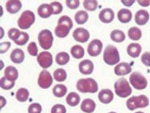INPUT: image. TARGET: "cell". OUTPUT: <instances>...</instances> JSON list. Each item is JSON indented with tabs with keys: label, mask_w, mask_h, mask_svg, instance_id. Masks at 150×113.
I'll list each match as a JSON object with an SVG mask.
<instances>
[{
	"label": "cell",
	"mask_w": 150,
	"mask_h": 113,
	"mask_svg": "<svg viewBox=\"0 0 150 113\" xmlns=\"http://www.w3.org/2000/svg\"><path fill=\"white\" fill-rule=\"evenodd\" d=\"M125 34L121 29H114L110 33V38L112 41L117 43H121L125 40Z\"/></svg>",
	"instance_id": "obj_26"
},
{
	"label": "cell",
	"mask_w": 150,
	"mask_h": 113,
	"mask_svg": "<svg viewBox=\"0 0 150 113\" xmlns=\"http://www.w3.org/2000/svg\"><path fill=\"white\" fill-rule=\"evenodd\" d=\"M0 29H1V35H0V38L2 39V38H3V36H4V30H3V28H2V27L0 28Z\"/></svg>",
	"instance_id": "obj_49"
},
{
	"label": "cell",
	"mask_w": 150,
	"mask_h": 113,
	"mask_svg": "<svg viewBox=\"0 0 150 113\" xmlns=\"http://www.w3.org/2000/svg\"><path fill=\"white\" fill-rule=\"evenodd\" d=\"M78 69L80 73L83 75H90L92 74L94 69V65L89 59H86L81 61L78 64Z\"/></svg>",
	"instance_id": "obj_12"
},
{
	"label": "cell",
	"mask_w": 150,
	"mask_h": 113,
	"mask_svg": "<svg viewBox=\"0 0 150 113\" xmlns=\"http://www.w3.org/2000/svg\"><path fill=\"white\" fill-rule=\"evenodd\" d=\"M51 113H67V108L64 105L57 104L51 108Z\"/></svg>",
	"instance_id": "obj_42"
},
{
	"label": "cell",
	"mask_w": 150,
	"mask_h": 113,
	"mask_svg": "<svg viewBox=\"0 0 150 113\" xmlns=\"http://www.w3.org/2000/svg\"><path fill=\"white\" fill-rule=\"evenodd\" d=\"M50 6L53 9V15H59L63 10V6L62 5V3H60L59 2H57V1L52 2L50 3Z\"/></svg>",
	"instance_id": "obj_38"
},
{
	"label": "cell",
	"mask_w": 150,
	"mask_h": 113,
	"mask_svg": "<svg viewBox=\"0 0 150 113\" xmlns=\"http://www.w3.org/2000/svg\"><path fill=\"white\" fill-rule=\"evenodd\" d=\"M149 105V98L145 95H140L137 96H132L126 101L127 108L130 111H134L137 108L146 107Z\"/></svg>",
	"instance_id": "obj_4"
},
{
	"label": "cell",
	"mask_w": 150,
	"mask_h": 113,
	"mask_svg": "<svg viewBox=\"0 0 150 113\" xmlns=\"http://www.w3.org/2000/svg\"><path fill=\"white\" fill-rule=\"evenodd\" d=\"M88 19H89V15L86 11H78L74 15V20L76 23L78 25H83L86 22Z\"/></svg>",
	"instance_id": "obj_27"
},
{
	"label": "cell",
	"mask_w": 150,
	"mask_h": 113,
	"mask_svg": "<svg viewBox=\"0 0 150 113\" xmlns=\"http://www.w3.org/2000/svg\"><path fill=\"white\" fill-rule=\"evenodd\" d=\"M38 14L42 18H48L53 15V9L50 4H42L38 8Z\"/></svg>",
	"instance_id": "obj_21"
},
{
	"label": "cell",
	"mask_w": 150,
	"mask_h": 113,
	"mask_svg": "<svg viewBox=\"0 0 150 113\" xmlns=\"http://www.w3.org/2000/svg\"><path fill=\"white\" fill-rule=\"evenodd\" d=\"M4 77H6V78L11 80L12 81H15L18 77V71L14 66H7L4 70Z\"/></svg>",
	"instance_id": "obj_25"
},
{
	"label": "cell",
	"mask_w": 150,
	"mask_h": 113,
	"mask_svg": "<svg viewBox=\"0 0 150 113\" xmlns=\"http://www.w3.org/2000/svg\"><path fill=\"white\" fill-rule=\"evenodd\" d=\"M11 46V43L9 41H4L0 43V53L3 54L8 51V49Z\"/></svg>",
	"instance_id": "obj_44"
},
{
	"label": "cell",
	"mask_w": 150,
	"mask_h": 113,
	"mask_svg": "<svg viewBox=\"0 0 150 113\" xmlns=\"http://www.w3.org/2000/svg\"><path fill=\"white\" fill-rule=\"evenodd\" d=\"M81 100V97L78 95L77 93H69L67 95V98H66V102L67 104L70 107H76L79 105Z\"/></svg>",
	"instance_id": "obj_24"
},
{
	"label": "cell",
	"mask_w": 150,
	"mask_h": 113,
	"mask_svg": "<svg viewBox=\"0 0 150 113\" xmlns=\"http://www.w3.org/2000/svg\"><path fill=\"white\" fill-rule=\"evenodd\" d=\"M132 72V67L127 62H121L115 66L114 73L117 76H125Z\"/></svg>",
	"instance_id": "obj_15"
},
{
	"label": "cell",
	"mask_w": 150,
	"mask_h": 113,
	"mask_svg": "<svg viewBox=\"0 0 150 113\" xmlns=\"http://www.w3.org/2000/svg\"><path fill=\"white\" fill-rule=\"evenodd\" d=\"M37 61L42 69H48L53 64V56L48 51L41 52L37 56Z\"/></svg>",
	"instance_id": "obj_9"
},
{
	"label": "cell",
	"mask_w": 150,
	"mask_h": 113,
	"mask_svg": "<svg viewBox=\"0 0 150 113\" xmlns=\"http://www.w3.org/2000/svg\"><path fill=\"white\" fill-rule=\"evenodd\" d=\"M52 92L54 96L58 98H61V97L66 96V94L67 93V88L64 84H56L54 87L53 88Z\"/></svg>",
	"instance_id": "obj_29"
},
{
	"label": "cell",
	"mask_w": 150,
	"mask_h": 113,
	"mask_svg": "<svg viewBox=\"0 0 150 113\" xmlns=\"http://www.w3.org/2000/svg\"><path fill=\"white\" fill-rule=\"evenodd\" d=\"M96 103L92 99L87 98L82 100L81 104V110L86 113H93L95 111Z\"/></svg>",
	"instance_id": "obj_20"
},
{
	"label": "cell",
	"mask_w": 150,
	"mask_h": 113,
	"mask_svg": "<svg viewBox=\"0 0 150 113\" xmlns=\"http://www.w3.org/2000/svg\"><path fill=\"white\" fill-rule=\"evenodd\" d=\"M22 8V3L19 0H9L6 3V11L10 14H16Z\"/></svg>",
	"instance_id": "obj_17"
},
{
	"label": "cell",
	"mask_w": 150,
	"mask_h": 113,
	"mask_svg": "<svg viewBox=\"0 0 150 113\" xmlns=\"http://www.w3.org/2000/svg\"><path fill=\"white\" fill-rule=\"evenodd\" d=\"M70 28L68 27L66 25H62V24H58V26L55 27L54 34L55 35L60 38H64L68 36L70 31Z\"/></svg>",
	"instance_id": "obj_23"
},
{
	"label": "cell",
	"mask_w": 150,
	"mask_h": 113,
	"mask_svg": "<svg viewBox=\"0 0 150 113\" xmlns=\"http://www.w3.org/2000/svg\"><path fill=\"white\" fill-rule=\"evenodd\" d=\"M128 36L131 40L139 41L142 37V32L139 28L133 26L128 30Z\"/></svg>",
	"instance_id": "obj_31"
},
{
	"label": "cell",
	"mask_w": 150,
	"mask_h": 113,
	"mask_svg": "<svg viewBox=\"0 0 150 113\" xmlns=\"http://www.w3.org/2000/svg\"><path fill=\"white\" fill-rule=\"evenodd\" d=\"M27 51L29 53V54L32 57H35L38 56V49L37 45L35 42L32 41L30 43H29L28 46H27Z\"/></svg>",
	"instance_id": "obj_39"
},
{
	"label": "cell",
	"mask_w": 150,
	"mask_h": 113,
	"mask_svg": "<svg viewBox=\"0 0 150 113\" xmlns=\"http://www.w3.org/2000/svg\"><path fill=\"white\" fill-rule=\"evenodd\" d=\"M55 61L59 65H65L69 61V55L67 52H60L55 57Z\"/></svg>",
	"instance_id": "obj_32"
},
{
	"label": "cell",
	"mask_w": 150,
	"mask_h": 113,
	"mask_svg": "<svg viewBox=\"0 0 150 113\" xmlns=\"http://www.w3.org/2000/svg\"><path fill=\"white\" fill-rule=\"evenodd\" d=\"M70 53L73 56V58L75 59H80L83 58L85 55V49L80 45H75L71 47Z\"/></svg>",
	"instance_id": "obj_28"
},
{
	"label": "cell",
	"mask_w": 150,
	"mask_h": 113,
	"mask_svg": "<svg viewBox=\"0 0 150 113\" xmlns=\"http://www.w3.org/2000/svg\"><path fill=\"white\" fill-rule=\"evenodd\" d=\"M135 113H144L143 112H135Z\"/></svg>",
	"instance_id": "obj_50"
},
{
	"label": "cell",
	"mask_w": 150,
	"mask_h": 113,
	"mask_svg": "<svg viewBox=\"0 0 150 113\" xmlns=\"http://www.w3.org/2000/svg\"><path fill=\"white\" fill-rule=\"evenodd\" d=\"M21 32L20 30H18L16 28H11V29H9L8 31V38L10 39H11L12 41H15L16 39H17L18 37H19V35H20Z\"/></svg>",
	"instance_id": "obj_41"
},
{
	"label": "cell",
	"mask_w": 150,
	"mask_h": 113,
	"mask_svg": "<svg viewBox=\"0 0 150 113\" xmlns=\"http://www.w3.org/2000/svg\"><path fill=\"white\" fill-rule=\"evenodd\" d=\"M6 104V99L4 98L3 96H0V108L2 109L3 107H5V105Z\"/></svg>",
	"instance_id": "obj_48"
},
{
	"label": "cell",
	"mask_w": 150,
	"mask_h": 113,
	"mask_svg": "<svg viewBox=\"0 0 150 113\" xmlns=\"http://www.w3.org/2000/svg\"><path fill=\"white\" fill-rule=\"evenodd\" d=\"M115 93L121 98H126L132 93V88L129 81L124 77L118 79L114 84Z\"/></svg>",
	"instance_id": "obj_3"
},
{
	"label": "cell",
	"mask_w": 150,
	"mask_h": 113,
	"mask_svg": "<svg viewBox=\"0 0 150 113\" xmlns=\"http://www.w3.org/2000/svg\"><path fill=\"white\" fill-rule=\"evenodd\" d=\"M15 84V81H12L6 78V77H3L0 79V87L3 90H11L14 88Z\"/></svg>",
	"instance_id": "obj_34"
},
{
	"label": "cell",
	"mask_w": 150,
	"mask_h": 113,
	"mask_svg": "<svg viewBox=\"0 0 150 113\" xmlns=\"http://www.w3.org/2000/svg\"><path fill=\"white\" fill-rule=\"evenodd\" d=\"M131 85L137 90H143L147 88L148 81L143 74L139 72H133L129 77Z\"/></svg>",
	"instance_id": "obj_6"
},
{
	"label": "cell",
	"mask_w": 150,
	"mask_h": 113,
	"mask_svg": "<svg viewBox=\"0 0 150 113\" xmlns=\"http://www.w3.org/2000/svg\"><path fill=\"white\" fill-rule=\"evenodd\" d=\"M90 32L86 29L82 28V27H78L77 29H75L73 33L74 39L80 43H86L90 39Z\"/></svg>",
	"instance_id": "obj_11"
},
{
	"label": "cell",
	"mask_w": 150,
	"mask_h": 113,
	"mask_svg": "<svg viewBox=\"0 0 150 113\" xmlns=\"http://www.w3.org/2000/svg\"><path fill=\"white\" fill-rule=\"evenodd\" d=\"M98 97V100L102 104L108 105L112 101V100L114 98V94L112 93V90L105 88V89H102L99 92Z\"/></svg>",
	"instance_id": "obj_14"
},
{
	"label": "cell",
	"mask_w": 150,
	"mask_h": 113,
	"mask_svg": "<svg viewBox=\"0 0 150 113\" xmlns=\"http://www.w3.org/2000/svg\"><path fill=\"white\" fill-rule=\"evenodd\" d=\"M76 88L81 93H96L98 91V84L93 78H82L78 80Z\"/></svg>",
	"instance_id": "obj_1"
},
{
	"label": "cell",
	"mask_w": 150,
	"mask_h": 113,
	"mask_svg": "<svg viewBox=\"0 0 150 113\" xmlns=\"http://www.w3.org/2000/svg\"><path fill=\"white\" fill-rule=\"evenodd\" d=\"M137 3H139L140 6L147 7L150 5V0H139V1H137Z\"/></svg>",
	"instance_id": "obj_46"
},
{
	"label": "cell",
	"mask_w": 150,
	"mask_h": 113,
	"mask_svg": "<svg viewBox=\"0 0 150 113\" xmlns=\"http://www.w3.org/2000/svg\"><path fill=\"white\" fill-rule=\"evenodd\" d=\"M10 58L12 62L15 64H20L23 62L25 59V53L23 52V49H15L11 53Z\"/></svg>",
	"instance_id": "obj_22"
},
{
	"label": "cell",
	"mask_w": 150,
	"mask_h": 113,
	"mask_svg": "<svg viewBox=\"0 0 150 113\" xmlns=\"http://www.w3.org/2000/svg\"><path fill=\"white\" fill-rule=\"evenodd\" d=\"M58 24H62V25H66L68 27H69L70 29L73 28V21L72 19L67 16V15H63L61 18H59V19L58 21Z\"/></svg>",
	"instance_id": "obj_37"
},
{
	"label": "cell",
	"mask_w": 150,
	"mask_h": 113,
	"mask_svg": "<svg viewBox=\"0 0 150 113\" xmlns=\"http://www.w3.org/2000/svg\"><path fill=\"white\" fill-rule=\"evenodd\" d=\"M102 49H103L102 41L99 39H93L89 44L87 48V52L91 57H98L101 54Z\"/></svg>",
	"instance_id": "obj_10"
},
{
	"label": "cell",
	"mask_w": 150,
	"mask_h": 113,
	"mask_svg": "<svg viewBox=\"0 0 150 113\" xmlns=\"http://www.w3.org/2000/svg\"><path fill=\"white\" fill-rule=\"evenodd\" d=\"M98 3L96 0H85L83 1L84 8L87 11H95L98 8Z\"/></svg>",
	"instance_id": "obj_35"
},
{
	"label": "cell",
	"mask_w": 150,
	"mask_h": 113,
	"mask_svg": "<svg viewBox=\"0 0 150 113\" xmlns=\"http://www.w3.org/2000/svg\"><path fill=\"white\" fill-rule=\"evenodd\" d=\"M114 16H115V15H114V12L112 9L105 8L102 9L101 12L99 13L98 18H99V20L101 21V22L108 24L112 22L113 21Z\"/></svg>",
	"instance_id": "obj_13"
},
{
	"label": "cell",
	"mask_w": 150,
	"mask_h": 113,
	"mask_svg": "<svg viewBox=\"0 0 150 113\" xmlns=\"http://www.w3.org/2000/svg\"><path fill=\"white\" fill-rule=\"evenodd\" d=\"M29 34L26 32H21L19 37L15 41V43L18 46H24L26 45L29 41Z\"/></svg>",
	"instance_id": "obj_36"
},
{
	"label": "cell",
	"mask_w": 150,
	"mask_h": 113,
	"mask_svg": "<svg viewBox=\"0 0 150 113\" xmlns=\"http://www.w3.org/2000/svg\"><path fill=\"white\" fill-rule=\"evenodd\" d=\"M121 3H123L125 6L129 7V6H133V3H135V1H134V0H132V1H131V0H125V1L124 0H122V1H121Z\"/></svg>",
	"instance_id": "obj_47"
},
{
	"label": "cell",
	"mask_w": 150,
	"mask_h": 113,
	"mask_svg": "<svg viewBox=\"0 0 150 113\" xmlns=\"http://www.w3.org/2000/svg\"><path fill=\"white\" fill-rule=\"evenodd\" d=\"M38 84L39 85V87L43 89L49 88L53 84V77L51 74L47 70H42L38 76Z\"/></svg>",
	"instance_id": "obj_8"
},
{
	"label": "cell",
	"mask_w": 150,
	"mask_h": 113,
	"mask_svg": "<svg viewBox=\"0 0 150 113\" xmlns=\"http://www.w3.org/2000/svg\"><path fill=\"white\" fill-rule=\"evenodd\" d=\"M128 55L133 58H138L142 51V46L138 43H131L127 46Z\"/></svg>",
	"instance_id": "obj_19"
},
{
	"label": "cell",
	"mask_w": 150,
	"mask_h": 113,
	"mask_svg": "<svg viewBox=\"0 0 150 113\" xmlns=\"http://www.w3.org/2000/svg\"><path fill=\"white\" fill-rule=\"evenodd\" d=\"M142 62L145 66L150 67V52H145L142 54Z\"/></svg>",
	"instance_id": "obj_45"
},
{
	"label": "cell",
	"mask_w": 150,
	"mask_h": 113,
	"mask_svg": "<svg viewBox=\"0 0 150 113\" xmlns=\"http://www.w3.org/2000/svg\"><path fill=\"white\" fill-rule=\"evenodd\" d=\"M103 60L105 64L109 65H117L120 61V54L118 49L112 45H109L105 47L103 53Z\"/></svg>",
	"instance_id": "obj_2"
},
{
	"label": "cell",
	"mask_w": 150,
	"mask_h": 113,
	"mask_svg": "<svg viewBox=\"0 0 150 113\" xmlns=\"http://www.w3.org/2000/svg\"><path fill=\"white\" fill-rule=\"evenodd\" d=\"M109 113H117V112H110Z\"/></svg>",
	"instance_id": "obj_51"
},
{
	"label": "cell",
	"mask_w": 150,
	"mask_h": 113,
	"mask_svg": "<svg viewBox=\"0 0 150 113\" xmlns=\"http://www.w3.org/2000/svg\"><path fill=\"white\" fill-rule=\"evenodd\" d=\"M35 15L31 11H25L18 19V26L22 29H27L35 23Z\"/></svg>",
	"instance_id": "obj_5"
},
{
	"label": "cell",
	"mask_w": 150,
	"mask_h": 113,
	"mask_svg": "<svg viewBox=\"0 0 150 113\" xmlns=\"http://www.w3.org/2000/svg\"><path fill=\"white\" fill-rule=\"evenodd\" d=\"M30 93L28 89H26L25 88H21L18 90L15 94V97L18 101L19 102H26L28 98H29Z\"/></svg>",
	"instance_id": "obj_30"
},
{
	"label": "cell",
	"mask_w": 150,
	"mask_h": 113,
	"mask_svg": "<svg viewBox=\"0 0 150 113\" xmlns=\"http://www.w3.org/2000/svg\"><path fill=\"white\" fill-rule=\"evenodd\" d=\"M66 4L68 8L71 10H75L78 8V6H80V1L78 0H67L66 1Z\"/></svg>",
	"instance_id": "obj_43"
},
{
	"label": "cell",
	"mask_w": 150,
	"mask_h": 113,
	"mask_svg": "<svg viewBox=\"0 0 150 113\" xmlns=\"http://www.w3.org/2000/svg\"><path fill=\"white\" fill-rule=\"evenodd\" d=\"M132 18H133L132 12L129 9H121L117 13V18L121 23H129L132 20Z\"/></svg>",
	"instance_id": "obj_18"
},
{
	"label": "cell",
	"mask_w": 150,
	"mask_h": 113,
	"mask_svg": "<svg viewBox=\"0 0 150 113\" xmlns=\"http://www.w3.org/2000/svg\"><path fill=\"white\" fill-rule=\"evenodd\" d=\"M38 42L40 46L43 49H50L53 46L54 42V37H53L52 32L49 29H42L39 32L38 36Z\"/></svg>",
	"instance_id": "obj_7"
},
{
	"label": "cell",
	"mask_w": 150,
	"mask_h": 113,
	"mask_svg": "<svg viewBox=\"0 0 150 113\" xmlns=\"http://www.w3.org/2000/svg\"><path fill=\"white\" fill-rule=\"evenodd\" d=\"M42 106L38 103H33L28 107V113H41L42 112Z\"/></svg>",
	"instance_id": "obj_40"
},
{
	"label": "cell",
	"mask_w": 150,
	"mask_h": 113,
	"mask_svg": "<svg viewBox=\"0 0 150 113\" xmlns=\"http://www.w3.org/2000/svg\"><path fill=\"white\" fill-rule=\"evenodd\" d=\"M54 78L58 82H63L67 79V73L64 69H57L54 72Z\"/></svg>",
	"instance_id": "obj_33"
},
{
	"label": "cell",
	"mask_w": 150,
	"mask_h": 113,
	"mask_svg": "<svg viewBox=\"0 0 150 113\" xmlns=\"http://www.w3.org/2000/svg\"><path fill=\"white\" fill-rule=\"evenodd\" d=\"M149 20V14L145 10H139L135 14V22L139 26H144Z\"/></svg>",
	"instance_id": "obj_16"
}]
</instances>
